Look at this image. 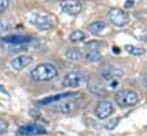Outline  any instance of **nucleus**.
I'll list each match as a JSON object with an SVG mask.
<instances>
[{
    "instance_id": "f257e3e1",
    "label": "nucleus",
    "mask_w": 147,
    "mask_h": 136,
    "mask_svg": "<svg viewBox=\"0 0 147 136\" xmlns=\"http://www.w3.org/2000/svg\"><path fill=\"white\" fill-rule=\"evenodd\" d=\"M30 75L36 81H50L58 75V70L54 64L41 63L30 72Z\"/></svg>"
},
{
    "instance_id": "f03ea898",
    "label": "nucleus",
    "mask_w": 147,
    "mask_h": 136,
    "mask_svg": "<svg viewBox=\"0 0 147 136\" xmlns=\"http://www.w3.org/2000/svg\"><path fill=\"white\" fill-rule=\"evenodd\" d=\"M115 101L119 106L127 107V106H134L139 101V95L135 90L130 89H123L116 93L115 95Z\"/></svg>"
},
{
    "instance_id": "7ed1b4c3",
    "label": "nucleus",
    "mask_w": 147,
    "mask_h": 136,
    "mask_svg": "<svg viewBox=\"0 0 147 136\" xmlns=\"http://www.w3.org/2000/svg\"><path fill=\"white\" fill-rule=\"evenodd\" d=\"M86 75L80 71H71L65 74L63 79V85L69 88H78L86 82Z\"/></svg>"
},
{
    "instance_id": "20e7f679",
    "label": "nucleus",
    "mask_w": 147,
    "mask_h": 136,
    "mask_svg": "<svg viewBox=\"0 0 147 136\" xmlns=\"http://www.w3.org/2000/svg\"><path fill=\"white\" fill-rule=\"evenodd\" d=\"M109 17H110L111 22L116 27H124L130 21L127 12H124L120 8H112L109 12Z\"/></svg>"
},
{
    "instance_id": "39448f33",
    "label": "nucleus",
    "mask_w": 147,
    "mask_h": 136,
    "mask_svg": "<svg viewBox=\"0 0 147 136\" xmlns=\"http://www.w3.org/2000/svg\"><path fill=\"white\" fill-rule=\"evenodd\" d=\"M61 8L67 15L76 16L82 12V2L80 0H62Z\"/></svg>"
},
{
    "instance_id": "423d86ee",
    "label": "nucleus",
    "mask_w": 147,
    "mask_h": 136,
    "mask_svg": "<svg viewBox=\"0 0 147 136\" xmlns=\"http://www.w3.org/2000/svg\"><path fill=\"white\" fill-rule=\"evenodd\" d=\"M30 22L38 28L39 30H42V31H47V30H50L54 28V22L51 18H49L48 16L46 15H40V14H36L33 16H31L30 18Z\"/></svg>"
},
{
    "instance_id": "0eeeda50",
    "label": "nucleus",
    "mask_w": 147,
    "mask_h": 136,
    "mask_svg": "<svg viewBox=\"0 0 147 136\" xmlns=\"http://www.w3.org/2000/svg\"><path fill=\"white\" fill-rule=\"evenodd\" d=\"M18 133L23 136H37V135H45L47 134V131L45 127L37 125V124H29L24 125L18 128Z\"/></svg>"
},
{
    "instance_id": "6e6552de",
    "label": "nucleus",
    "mask_w": 147,
    "mask_h": 136,
    "mask_svg": "<svg viewBox=\"0 0 147 136\" xmlns=\"http://www.w3.org/2000/svg\"><path fill=\"white\" fill-rule=\"evenodd\" d=\"M114 111V107H113V104L110 101H102L97 104V106L95 107V116L98 118V119H106L109 118L111 114L113 113Z\"/></svg>"
},
{
    "instance_id": "1a4fd4ad",
    "label": "nucleus",
    "mask_w": 147,
    "mask_h": 136,
    "mask_svg": "<svg viewBox=\"0 0 147 136\" xmlns=\"http://www.w3.org/2000/svg\"><path fill=\"white\" fill-rule=\"evenodd\" d=\"M33 62V57L30 55H18L16 57H14L10 61V65L11 68L16 71H21L26 67H29L31 63Z\"/></svg>"
},
{
    "instance_id": "9d476101",
    "label": "nucleus",
    "mask_w": 147,
    "mask_h": 136,
    "mask_svg": "<svg viewBox=\"0 0 147 136\" xmlns=\"http://www.w3.org/2000/svg\"><path fill=\"white\" fill-rule=\"evenodd\" d=\"M100 73V77L104 79V80H107V81H111V80H115V79H119L122 77L123 72L117 70V69L113 68V67H103L99 71Z\"/></svg>"
},
{
    "instance_id": "9b49d317",
    "label": "nucleus",
    "mask_w": 147,
    "mask_h": 136,
    "mask_svg": "<svg viewBox=\"0 0 147 136\" xmlns=\"http://www.w3.org/2000/svg\"><path fill=\"white\" fill-rule=\"evenodd\" d=\"M79 107V103L76 101H62L59 102L56 106H55V111H57L58 113H72V112H75Z\"/></svg>"
},
{
    "instance_id": "f8f14e48",
    "label": "nucleus",
    "mask_w": 147,
    "mask_h": 136,
    "mask_svg": "<svg viewBox=\"0 0 147 136\" xmlns=\"http://www.w3.org/2000/svg\"><path fill=\"white\" fill-rule=\"evenodd\" d=\"M1 40L3 42L13 44V45H24V44L31 42L32 41V37L22 35V34H10V35H7V37L1 38Z\"/></svg>"
},
{
    "instance_id": "ddd939ff",
    "label": "nucleus",
    "mask_w": 147,
    "mask_h": 136,
    "mask_svg": "<svg viewBox=\"0 0 147 136\" xmlns=\"http://www.w3.org/2000/svg\"><path fill=\"white\" fill-rule=\"evenodd\" d=\"M74 96V93H61V94H57V95H53V96H48V97H45L42 100H40L38 102V105H47V104H50V103H56V102H61L62 100H66L69 97H72Z\"/></svg>"
},
{
    "instance_id": "4468645a",
    "label": "nucleus",
    "mask_w": 147,
    "mask_h": 136,
    "mask_svg": "<svg viewBox=\"0 0 147 136\" xmlns=\"http://www.w3.org/2000/svg\"><path fill=\"white\" fill-rule=\"evenodd\" d=\"M107 29V24L104 22V21H97V22H94L91 23L89 27H88V30L94 34H102L105 30Z\"/></svg>"
},
{
    "instance_id": "2eb2a0df",
    "label": "nucleus",
    "mask_w": 147,
    "mask_h": 136,
    "mask_svg": "<svg viewBox=\"0 0 147 136\" xmlns=\"http://www.w3.org/2000/svg\"><path fill=\"white\" fill-rule=\"evenodd\" d=\"M65 55L71 61H79L82 57V53L78 48H69V49H66Z\"/></svg>"
},
{
    "instance_id": "dca6fc26",
    "label": "nucleus",
    "mask_w": 147,
    "mask_h": 136,
    "mask_svg": "<svg viewBox=\"0 0 147 136\" xmlns=\"http://www.w3.org/2000/svg\"><path fill=\"white\" fill-rule=\"evenodd\" d=\"M125 50L135 56H140L145 54V49L143 47H138V46H134V45H127L125 46Z\"/></svg>"
},
{
    "instance_id": "f3484780",
    "label": "nucleus",
    "mask_w": 147,
    "mask_h": 136,
    "mask_svg": "<svg viewBox=\"0 0 147 136\" xmlns=\"http://www.w3.org/2000/svg\"><path fill=\"white\" fill-rule=\"evenodd\" d=\"M87 38V34L84 33L83 31L81 30H75L74 32L70 34V40L72 42H81V41H84Z\"/></svg>"
},
{
    "instance_id": "a211bd4d",
    "label": "nucleus",
    "mask_w": 147,
    "mask_h": 136,
    "mask_svg": "<svg viewBox=\"0 0 147 136\" xmlns=\"http://www.w3.org/2000/svg\"><path fill=\"white\" fill-rule=\"evenodd\" d=\"M86 60L88 62H98L102 60V54L97 50H90L86 54Z\"/></svg>"
},
{
    "instance_id": "6ab92c4d",
    "label": "nucleus",
    "mask_w": 147,
    "mask_h": 136,
    "mask_svg": "<svg viewBox=\"0 0 147 136\" xmlns=\"http://www.w3.org/2000/svg\"><path fill=\"white\" fill-rule=\"evenodd\" d=\"M84 47L90 49V50H97L102 47V42L99 41H96V40H91V41H88L84 44Z\"/></svg>"
},
{
    "instance_id": "aec40b11",
    "label": "nucleus",
    "mask_w": 147,
    "mask_h": 136,
    "mask_svg": "<svg viewBox=\"0 0 147 136\" xmlns=\"http://www.w3.org/2000/svg\"><path fill=\"white\" fill-rule=\"evenodd\" d=\"M119 121H120V118H114V119H111L110 121H109V122L105 125V128H106V129H109V131L114 129V128L117 126Z\"/></svg>"
},
{
    "instance_id": "412c9836",
    "label": "nucleus",
    "mask_w": 147,
    "mask_h": 136,
    "mask_svg": "<svg viewBox=\"0 0 147 136\" xmlns=\"http://www.w3.org/2000/svg\"><path fill=\"white\" fill-rule=\"evenodd\" d=\"M8 127H9V124H8L6 120L0 119V135H2V134H5V133H7Z\"/></svg>"
},
{
    "instance_id": "4be33fe9",
    "label": "nucleus",
    "mask_w": 147,
    "mask_h": 136,
    "mask_svg": "<svg viewBox=\"0 0 147 136\" xmlns=\"http://www.w3.org/2000/svg\"><path fill=\"white\" fill-rule=\"evenodd\" d=\"M8 6H9V0H0V12L6 10Z\"/></svg>"
},
{
    "instance_id": "5701e85b",
    "label": "nucleus",
    "mask_w": 147,
    "mask_h": 136,
    "mask_svg": "<svg viewBox=\"0 0 147 136\" xmlns=\"http://www.w3.org/2000/svg\"><path fill=\"white\" fill-rule=\"evenodd\" d=\"M110 82V88L111 89H114V88H116L117 86H119V80L117 79H115V80H111V81H109Z\"/></svg>"
},
{
    "instance_id": "b1692460",
    "label": "nucleus",
    "mask_w": 147,
    "mask_h": 136,
    "mask_svg": "<svg viewBox=\"0 0 147 136\" xmlns=\"http://www.w3.org/2000/svg\"><path fill=\"white\" fill-rule=\"evenodd\" d=\"M7 31V24L3 21H0V33Z\"/></svg>"
},
{
    "instance_id": "393cba45",
    "label": "nucleus",
    "mask_w": 147,
    "mask_h": 136,
    "mask_svg": "<svg viewBox=\"0 0 147 136\" xmlns=\"http://www.w3.org/2000/svg\"><path fill=\"white\" fill-rule=\"evenodd\" d=\"M134 5H135V0H127L125 8H131V7H134Z\"/></svg>"
},
{
    "instance_id": "a878e982",
    "label": "nucleus",
    "mask_w": 147,
    "mask_h": 136,
    "mask_svg": "<svg viewBox=\"0 0 147 136\" xmlns=\"http://www.w3.org/2000/svg\"><path fill=\"white\" fill-rule=\"evenodd\" d=\"M113 50H114L115 53H119V52H120V50L117 49V47H113Z\"/></svg>"
}]
</instances>
